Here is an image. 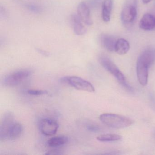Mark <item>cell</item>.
<instances>
[{
	"label": "cell",
	"mask_w": 155,
	"mask_h": 155,
	"mask_svg": "<svg viewBox=\"0 0 155 155\" xmlns=\"http://www.w3.org/2000/svg\"><path fill=\"white\" fill-rule=\"evenodd\" d=\"M113 5V0H104L103 2L102 7V18L104 22H109L110 21Z\"/></svg>",
	"instance_id": "15"
},
{
	"label": "cell",
	"mask_w": 155,
	"mask_h": 155,
	"mask_svg": "<svg viewBox=\"0 0 155 155\" xmlns=\"http://www.w3.org/2000/svg\"><path fill=\"white\" fill-rule=\"evenodd\" d=\"M23 127L18 122H14L8 130L6 135V140H14L18 138L22 134Z\"/></svg>",
	"instance_id": "14"
},
{
	"label": "cell",
	"mask_w": 155,
	"mask_h": 155,
	"mask_svg": "<svg viewBox=\"0 0 155 155\" xmlns=\"http://www.w3.org/2000/svg\"><path fill=\"white\" fill-rule=\"evenodd\" d=\"M154 136H155V133H154Z\"/></svg>",
	"instance_id": "25"
},
{
	"label": "cell",
	"mask_w": 155,
	"mask_h": 155,
	"mask_svg": "<svg viewBox=\"0 0 155 155\" xmlns=\"http://www.w3.org/2000/svg\"><path fill=\"white\" fill-rule=\"evenodd\" d=\"M39 127L42 134L46 136H51L57 133L59 124L58 121L53 119L45 118L41 120Z\"/></svg>",
	"instance_id": "6"
},
{
	"label": "cell",
	"mask_w": 155,
	"mask_h": 155,
	"mask_svg": "<svg viewBox=\"0 0 155 155\" xmlns=\"http://www.w3.org/2000/svg\"><path fill=\"white\" fill-rule=\"evenodd\" d=\"M27 93L31 96H40L48 94V91L46 90H28Z\"/></svg>",
	"instance_id": "20"
},
{
	"label": "cell",
	"mask_w": 155,
	"mask_h": 155,
	"mask_svg": "<svg viewBox=\"0 0 155 155\" xmlns=\"http://www.w3.org/2000/svg\"><path fill=\"white\" fill-rule=\"evenodd\" d=\"M151 0H142V2L144 3V4H147L149 2H150Z\"/></svg>",
	"instance_id": "24"
},
{
	"label": "cell",
	"mask_w": 155,
	"mask_h": 155,
	"mask_svg": "<svg viewBox=\"0 0 155 155\" xmlns=\"http://www.w3.org/2000/svg\"><path fill=\"white\" fill-rule=\"evenodd\" d=\"M68 141V138L66 136H57L49 139L47 142V144L49 147H57L67 144Z\"/></svg>",
	"instance_id": "17"
},
{
	"label": "cell",
	"mask_w": 155,
	"mask_h": 155,
	"mask_svg": "<svg viewBox=\"0 0 155 155\" xmlns=\"http://www.w3.org/2000/svg\"><path fill=\"white\" fill-rule=\"evenodd\" d=\"M140 29L145 31H151L155 28V17L150 13L143 15L139 22Z\"/></svg>",
	"instance_id": "13"
},
{
	"label": "cell",
	"mask_w": 155,
	"mask_h": 155,
	"mask_svg": "<svg viewBox=\"0 0 155 155\" xmlns=\"http://www.w3.org/2000/svg\"><path fill=\"white\" fill-rule=\"evenodd\" d=\"M149 68L143 64L137 62L136 71L139 82L142 86H146L148 83V71Z\"/></svg>",
	"instance_id": "11"
},
{
	"label": "cell",
	"mask_w": 155,
	"mask_h": 155,
	"mask_svg": "<svg viewBox=\"0 0 155 155\" xmlns=\"http://www.w3.org/2000/svg\"><path fill=\"white\" fill-rule=\"evenodd\" d=\"M137 0H126L122 8L121 20L123 25L130 28L136 21L137 14Z\"/></svg>",
	"instance_id": "2"
},
{
	"label": "cell",
	"mask_w": 155,
	"mask_h": 155,
	"mask_svg": "<svg viewBox=\"0 0 155 155\" xmlns=\"http://www.w3.org/2000/svg\"><path fill=\"white\" fill-rule=\"evenodd\" d=\"M122 136L115 134H105L100 135L97 139L101 142H114L119 141L122 139Z\"/></svg>",
	"instance_id": "18"
},
{
	"label": "cell",
	"mask_w": 155,
	"mask_h": 155,
	"mask_svg": "<svg viewBox=\"0 0 155 155\" xmlns=\"http://www.w3.org/2000/svg\"><path fill=\"white\" fill-rule=\"evenodd\" d=\"M99 119L106 126L115 129L125 128L133 123V120L129 118L112 113H103L100 116Z\"/></svg>",
	"instance_id": "1"
},
{
	"label": "cell",
	"mask_w": 155,
	"mask_h": 155,
	"mask_svg": "<svg viewBox=\"0 0 155 155\" xmlns=\"http://www.w3.org/2000/svg\"><path fill=\"white\" fill-rule=\"evenodd\" d=\"M62 153L59 150H50L48 152L46 153V155H61Z\"/></svg>",
	"instance_id": "23"
},
{
	"label": "cell",
	"mask_w": 155,
	"mask_h": 155,
	"mask_svg": "<svg viewBox=\"0 0 155 155\" xmlns=\"http://www.w3.org/2000/svg\"><path fill=\"white\" fill-rule=\"evenodd\" d=\"M87 130L89 131L94 133H97L100 131L101 129L98 125L94 124H88L86 126Z\"/></svg>",
	"instance_id": "21"
},
{
	"label": "cell",
	"mask_w": 155,
	"mask_h": 155,
	"mask_svg": "<svg viewBox=\"0 0 155 155\" xmlns=\"http://www.w3.org/2000/svg\"><path fill=\"white\" fill-rule=\"evenodd\" d=\"M32 71L29 69L19 70L8 74L2 79V83L7 87H13L19 85L31 75Z\"/></svg>",
	"instance_id": "4"
},
{
	"label": "cell",
	"mask_w": 155,
	"mask_h": 155,
	"mask_svg": "<svg viewBox=\"0 0 155 155\" xmlns=\"http://www.w3.org/2000/svg\"><path fill=\"white\" fill-rule=\"evenodd\" d=\"M78 15L86 25H92V21L90 16L89 7L85 2H81L78 7Z\"/></svg>",
	"instance_id": "9"
},
{
	"label": "cell",
	"mask_w": 155,
	"mask_h": 155,
	"mask_svg": "<svg viewBox=\"0 0 155 155\" xmlns=\"http://www.w3.org/2000/svg\"><path fill=\"white\" fill-rule=\"evenodd\" d=\"M149 98L150 105V107L153 109V110L155 111V96L152 93H150L149 96Z\"/></svg>",
	"instance_id": "22"
},
{
	"label": "cell",
	"mask_w": 155,
	"mask_h": 155,
	"mask_svg": "<svg viewBox=\"0 0 155 155\" xmlns=\"http://www.w3.org/2000/svg\"><path fill=\"white\" fill-rule=\"evenodd\" d=\"M130 46L127 40L120 38L117 40L115 45V51L119 55L127 54L129 50Z\"/></svg>",
	"instance_id": "16"
},
{
	"label": "cell",
	"mask_w": 155,
	"mask_h": 155,
	"mask_svg": "<svg viewBox=\"0 0 155 155\" xmlns=\"http://www.w3.org/2000/svg\"><path fill=\"white\" fill-rule=\"evenodd\" d=\"M99 60L101 66L107 71L115 77L119 83L124 88L128 87L129 84L126 80L125 76L110 58L105 55H101L100 56Z\"/></svg>",
	"instance_id": "3"
},
{
	"label": "cell",
	"mask_w": 155,
	"mask_h": 155,
	"mask_svg": "<svg viewBox=\"0 0 155 155\" xmlns=\"http://www.w3.org/2000/svg\"><path fill=\"white\" fill-rule=\"evenodd\" d=\"M61 80L78 90L89 92H93L95 91V88L91 83L80 77L67 76L61 78Z\"/></svg>",
	"instance_id": "5"
},
{
	"label": "cell",
	"mask_w": 155,
	"mask_h": 155,
	"mask_svg": "<svg viewBox=\"0 0 155 155\" xmlns=\"http://www.w3.org/2000/svg\"><path fill=\"white\" fill-rule=\"evenodd\" d=\"M137 61L150 68L155 63V49L150 48L145 49L139 56Z\"/></svg>",
	"instance_id": "8"
},
{
	"label": "cell",
	"mask_w": 155,
	"mask_h": 155,
	"mask_svg": "<svg viewBox=\"0 0 155 155\" xmlns=\"http://www.w3.org/2000/svg\"><path fill=\"white\" fill-rule=\"evenodd\" d=\"M14 122V117L12 112H8L4 114L2 117L1 125H0V140L1 141L6 140V135H7L8 130Z\"/></svg>",
	"instance_id": "7"
},
{
	"label": "cell",
	"mask_w": 155,
	"mask_h": 155,
	"mask_svg": "<svg viewBox=\"0 0 155 155\" xmlns=\"http://www.w3.org/2000/svg\"><path fill=\"white\" fill-rule=\"evenodd\" d=\"M100 42L102 47L110 52L115 51V45L117 40L112 35L103 33L100 36Z\"/></svg>",
	"instance_id": "12"
},
{
	"label": "cell",
	"mask_w": 155,
	"mask_h": 155,
	"mask_svg": "<svg viewBox=\"0 0 155 155\" xmlns=\"http://www.w3.org/2000/svg\"><path fill=\"white\" fill-rule=\"evenodd\" d=\"M71 23L73 31L76 35L82 36L87 32V29L83 24V22L78 14H73L71 17Z\"/></svg>",
	"instance_id": "10"
},
{
	"label": "cell",
	"mask_w": 155,
	"mask_h": 155,
	"mask_svg": "<svg viewBox=\"0 0 155 155\" xmlns=\"http://www.w3.org/2000/svg\"><path fill=\"white\" fill-rule=\"evenodd\" d=\"M24 6L27 9L34 13H40L42 11L41 8L39 6L33 3L28 2L24 4Z\"/></svg>",
	"instance_id": "19"
}]
</instances>
